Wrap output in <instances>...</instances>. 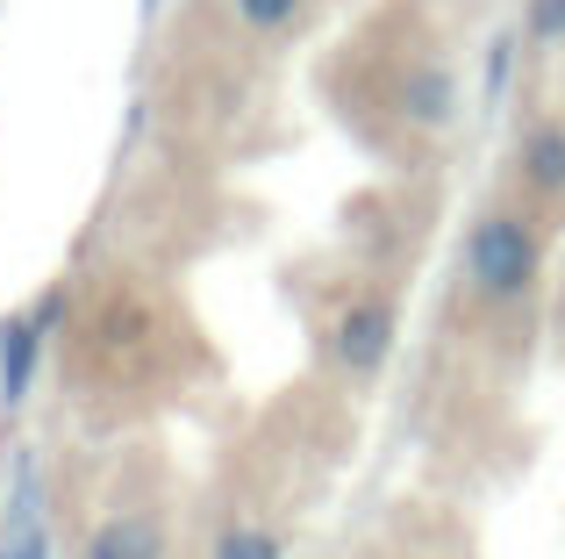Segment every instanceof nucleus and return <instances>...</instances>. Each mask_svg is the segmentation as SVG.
Masks as SVG:
<instances>
[{"mask_svg": "<svg viewBox=\"0 0 565 559\" xmlns=\"http://www.w3.org/2000/svg\"><path fill=\"white\" fill-rule=\"evenodd\" d=\"M386 108H394L408 129H423V137H444V129L458 123V72L444 65V57H429V51L401 57L394 80H386Z\"/></svg>", "mask_w": 565, "mask_h": 559, "instance_id": "3", "label": "nucleus"}, {"mask_svg": "<svg viewBox=\"0 0 565 559\" xmlns=\"http://www.w3.org/2000/svg\"><path fill=\"white\" fill-rule=\"evenodd\" d=\"M207 559H287V538H279V531H258V524H230Z\"/></svg>", "mask_w": 565, "mask_h": 559, "instance_id": "7", "label": "nucleus"}, {"mask_svg": "<svg viewBox=\"0 0 565 559\" xmlns=\"http://www.w3.org/2000/svg\"><path fill=\"white\" fill-rule=\"evenodd\" d=\"M0 559H51V531L43 524H0Z\"/></svg>", "mask_w": 565, "mask_h": 559, "instance_id": "9", "label": "nucleus"}, {"mask_svg": "<svg viewBox=\"0 0 565 559\" xmlns=\"http://www.w3.org/2000/svg\"><path fill=\"white\" fill-rule=\"evenodd\" d=\"M86 559H166V524L129 509V517H108L94 538H86Z\"/></svg>", "mask_w": 565, "mask_h": 559, "instance_id": "6", "label": "nucleus"}, {"mask_svg": "<svg viewBox=\"0 0 565 559\" xmlns=\"http://www.w3.org/2000/svg\"><path fill=\"white\" fill-rule=\"evenodd\" d=\"M301 8H308V0H230V14H236L244 29H258V36L294 29V22H301Z\"/></svg>", "mask_w": 565, "mask_h": 559, "instance_id": "8", "label": "nucleus"}, {"mask_svg": "<svg viewBox=\"0 0 565 559\" xmlns=\"http://www.w3.org/2000/svg\"><path fill=\"white\" fill-rule=\"evenodd\" d=\"M523 36L530 43H565V0H530V14H523Z\"/></svg>", "mask_w": 565, "mask_h": 559, "instance_id": "10", "label": "nucleus"}, {"mask_svg": "<svg viewBox=\"0 0 565 559\" xmlns=\"http://www.w3.org/2000/svg\"><path fill=\"white\" fill-rule=\"evenodd\" d=\"M386 351H394V302H386L380 287H359L337 302L330 316V359L344 380H373L386 366Z\"/></svg>", "mask_w": 565, "mask_h": 559, "instance_id": "2", "label": "nucleus"}, {"mask_svg": "<svg viewBox=\"0 0 565 559\" xmlns=\"http://www.w3.org/2000/svg\"><path fill=\"white\" fill-rule=\"evenodd\" d=\"M544 273V238L530 215L515 209H487L480 223L466 230V287L480 302H523Z\"/></svg>", "mask_w": 565, "mask_h": 559, "instance_id": "1", "label": "nucleus"}, {"mask_svg": "<svg viewBox=\"0 0 565 559\" xmlns=\"http://www.w3.org/2000/svg\"><path fill=\"white\" fill-rule=\"evenodd\" d=\"M36 351H43V316H8L0 323V402H22L36 380Z\"/></svg>", "mask_w": 565, "mask_h": 559, "instance_id": "5", "label": "nucleus"}, {"mask_svg": "<svg viewBox=\"0 0 565 559\" xmlns=\"http://www.w3.org/2000/svg\"><path fill=\"white\" fill-rule=\"evenodd\" d=\"M515 180H523L530 194H544V201L565 194V123H537L523 144H515Z\"/></svg>", "mask_w": 565, "mask_h": 559, "instance_id": "4", "label": "nucleus"}]
</instances>
